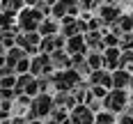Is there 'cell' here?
<instances>
[{
	"instance_id": "obj_2",
	"label": "cell",
	"mask_w": 133,
	"mask_h": 124,
	"mask_svg": "<svg viewBox=\"0 0 133 124\" xmlns=\"http://www.w3.org/2000/svg\"><path fill=\"white\" fill-rule=\"evenodd\" d=\"M55 108V99L48 92H39V94L32 99V103H30V108H28L25 117L28 120H35V117H39V120H46V117H51V110Z\"/></svg>"
},
{
	"instance_id": "obj_21",
	"label": "cell",
	"mask_w": 133,
	"mask_h": 124,
	"mask_svg": "<svg viewBox=\"0 0 133 124\" xmlns=\"http://www.w3.org/2000/svg\"><path fill=\"white\" fill-rule=\"evenodd\" d=\"M117 23H119V28L124 32H133V14H122Z\"/></svg>"
},
{
	"instance_id": "obj_5",
	"label": "cell",
	"mask_w": 133,
	"mask_h": 124,
	"mask_svg": "<svg viewBox=\"0 0 133 124\" xmlns=\"http://www.w3.org/2000/svg\"><path fill=\"white\" fill-rule=\"evenodd\" d=\"M80 12H83V9H80L78 0H55L51 16H55L57 21H62L64 16H78Z\"/></svg>"
},
{
	"instance_id": "obj_20",
	"label": "cell",
	"mask_w": 133,
	"mask_h": 124,
	"mask_svg": "<svg viewBox=\"0 0 133 124\" xmlns=\"http://www.w3.org/2000/svg\"><path fill=\"white\" fill-rule=\"evenodd\" d=\"M55 48H57V44H55V35H53V37H41L39 53H53Z\"/></svg>"
},
{
	"instance_id": "obj_22",
	"label": "cell",
	"mask_w": 133,
	"mask_h": 124,
	"mask_svg": "<svg viewBox=\"0 0 133 124\" xmlns=\"http://www.w3.org/2000/svg\"><path fill=\"white\" fill-rule=\"evenodd\" d=\"M30 60H32V57H30V55H25V57H21V60H18V62H16V74H28V71H30Z\"/></svg>"
},
{
	"instance_id": "obj_9",
	"label": "cell",
	"mask_w": 133,
	"mask_h": 124,
	"mask_svg": "<svg viewBox=\"0 0 133 124\" xmlns=\"http://www.w3.org/2000/svg\"><path fill=\"white\" fill-rule=\"evenodd\" d=\"M87 81L90 85H106V87H112V71H108V69H94L92 74L87 76Z\"/></svg>"
},
{
	"instance_id": "obj_29",
	"label": "cell",
	"mask_w": 133,
	"mask_h": 124,
	"mask_svg": "<svg viewBox=\"0 0 133 124\" xmlns=\"http://www.w3.org/2000/svg\"><path fill=\"white\" fill-rule=\"evenodd\" d=\"M39 0H25V7H37Z\"/></svg>"
},
{
	"instance_id": "obj_17",
	"label": "cell",
	"mask_w": 133,
	"mask_h": 124,
	"mask_svg": "<svg viewBox=\"0 0 133 124\" xmlns=\"http://www.w3.org/2000/svg\"><path fill=\"white\" fill-rule=\"evenodd\" d=\"M94 124H117V117H115V113L112 110H99L96 113V120H94Z\"/></svg>"
},
{
	"instance_id": "obj_13",
	"label": "cell",
	"mask_w": 133,
	"mask_h": 124,
	"mask_svg": "<svg viewBox=\"0 0 133 124\" xmlns=\"http://www.w3.org/2000/svg\"><path fill=\"white\" fill-rule=\"evenodd\" d=\"M66 51L69 55H76V53H87V41H85V35H74L66 39Z\"/></svg>"
},
{
	"instance_id": "obj_19",
	"label": "cell",
	"mask_w": 133,
	"mask_h": 124,
	"mask_svg": "<svg viewBox=\"0 0 133 124\" xmlns=\"http://www.w3.org/2000/svg\"><path fill=\"white\" fill-rule=\"evenodd\" d=\"M0 5H2V9H5V12H14V14H18L23 7H25V0H2Z\"/></svg>"
},
{
	"instance_id": "obj_3",
	"label": "cell",
	"mask_w": 133,
	"mask_h": 124,
	"mask_svg": "<svg viewBox=\"0 0 133 124\" xmlns=\"http://www.w3.org/2000/svg\"><path fill=\"white\" fill-rule=\"evenodd\" d=\"M44 18H46V16L39 12V7H23L21 12L16 14V23H18V28H21L23 32H35V30H39Z\"/></svg>"
},
{
	"instance_id": "obj_28",
	"label": "cell",
	"mask_w": 133,
	"mask_h": 124,
	"mask_svg": "<svg viewBox=\"0 0 133 124\" xmlns=\"http://www.w3.org/2000/svg\"><path fill=\"white\" fill-rule=\"evenodd\" d=\"M5 64H7V53H2V55H0V69L5 67Z\"/></svg>"
},
{
	"instance_id": "obj_12",
	"label": "cell",
	"mask_w": 133,
	"mask_h": 124,
	"mask_svg": "<svg viewBox=\"0 0 133 124\" xmlns=\"http://www.w3.org/2000/svg\"><path fill=\"white\" fill-rule=\"evenodd\" d=\"M51 62H53V69H66L71 67V55L66 48H55L51 53Z\"/></svg>"
},
{
	"instance_id": "obj_34",
	"label": "cell",
	"mask_w": 133,
	"mask_h": 124,
	"mask_svg": "<svg viewBox=\"0 0 133 124\" xmlns=\"http://www.w3.org/2000/svg\"><path fill=\"white\" fill-rule=\"evenodd\" d=\"M103 2H119V0H103Z\"/></svg>"
},
{
	"instance_id": "obj_37",
	"label": "cell",
	"mask_w": 133,
	"mask_h": 124,
	"mask_svg": "<svg viewBox=\"0 0 133 124\" xmlns=\"http://www.w3.org/2000/svg\"><path fill=\"white\" fill-rule=\"evenodd\" d=\"M51 2H55V0H51Z\"/></svg>"
},
{
	"instance_id": "obj_8",
	"label": "cell",
	"mask_w": 133,
	"mask_h": 124,
	"mask_svg": "<svg viewBox=\"0 0 133 124\" xmlns=\"http://www.w3.org/2000/svg\"><path fill=\"white\" fill-rule=\"evenodd\" d=\"M96 14L103 18V23H106V25H112V23H117V21H119V16H122L124 12L119 9V5H117V2H103V5L96 9Z\"/></svg>"
},
{
	"instance_id": "obj_23",
	"label": "cell",
	"mask_w": 133,
	"mask_h": 124,
	"mask_svg": "<svg viewBox=\"0 0 133 124\" xmlns=\"http://www.w3.org/2000/svg\"><path fill=\"white\" fill-rule=\"evenodd\" d=\"M51 117H53V120H57V122H62L64 117H69V110H66V108H62V106H57V103H55V108L51 110Z\"/></svg>"
},
{
	"instance_id": "obj_35",
	"label": "cell",
	"mask_w": 133,
	"mask_h": 124,
	"mask_svg": "<svg viewBox=\"0 0 133 124\" xmlns=\"http://www.w3.org/2000/svg\"><path fill=\"white\" fill-rule=\"evenodd\" d=\"M129 87H131V90H133V78H131V85H129Z\"/></svg>"
},
{
	"instance_id": "obj_33",
	"label": "cell",
	"mask_w": 133,
	"mask_h": 124,
	"mask_svg": "<svg viewBox=\"0 0 133 124\" xmlns=\"http://www.w3.org/2000/svg\"><path fill=\"white\" fill-rule=\"evenodd\" d=\"M2 124H12V120H2Z\"/></svg>"
},
{
	"instance_id": "obj_14",
	"label": "cell",
	"mask_w": 133,
	"mask_h": 124,
	"mask_svg": "<svg viewBox=\"0 0 133 124\" xmlns=\"http://www.w3.org/2000/svg\"><path fill=\"white\" fill-rule=\"evenodd\" d=\"M39 32H41V37H53V35H57L60 32V21L55 16H46L41 21V25H39Z\"/></svg>"
},
{
	"instance_id": "obj_10",
	"label": "cell",
	"mask_w": 133,
	"mask_h": 124,
	"mask_svg": "<svg viewBox=\"0 0 133 124\" xmlns=\"http://www.w3.org/2000/svg\"><path fill=\"white\" fill-rule=\"evenodd\" d=\"M131 78H133V74H131V69H115L112 71V87H122V90H126L129 85H131Z\"/></svg>"
},
{
	"instance_id": "obj_27",
	"label": "cell",
	"mask_w": 133,
	"mask_h": 124,
	"mask_svg": "<svg viewBox=\"0 0 133 124\" xmlns=\"http://www.w3.org/2000/svg\"><path fill=\"white\" fill-rule=\"evenodd\" d=\"M117 124H133V115L131 113H119V117H117Z\"/></svg>"
},
{
	"instance_id": "obj_16",
	"label": "cell",
	"mask_w": 133,
	"mask_h": 124,
	"mask_svg": "<svg viewBox=\"0 0 133 124\" xmlns=\"http://www.w3.org/2000/svg\"><path fill=\"white\" fill-rule=\"evenodd\" d=\"M25 55H30V53H28L25 48H21V46H12V48H7V64L16 67V62H18L21 57H25Z\"/></svg>"
},
{
	"instance_id": "obj_1",
	"label": "cell",
	"mask_w": 133,
	"mask_h": 124,
	"mask_svg": "<svg viewBox=\"0 0 133 124\" xmlns=\"http://www.w3.org/2000/svg\"><path fill=\"white\" fill-rule=\"evenodd\" d=\"M51 81H53V90H74L76 85L83 83V74L74 67H66V69H57L51 74Z\"/></svg>"
},
{
	"instance_id": "obj_7",
	"label": "cell",
	"mask_w": 133,
	"mask_h": 124,
	"mask_svg": "<svg viewBox=\"0 0 133 124\" xmlns=\"http://www.w3.org/2000/svg\"><path fill=\"white\" fill-rule=\"evenodd\" d=\"M69 117H71L74 124H94L96 113H94L87 103H76V106L71 108V113H69Z\"/></svg>"
},
{
	"instance_id": "obj_18",
	"label": "cell",
	"mask_w": 133,
	"mask_h": 124,
	"mask_svg": "<svg viewBox=\"0 0 133 124\" xmlns=\"http://www.w3.org/2000/svg\"><path fill=\"white\" fill-rule=\"evenodd\" d=\"M14 18H16V14H14V12H5V9H2V12H0V28H2V30L16 28L18 23H16Z\"/></svg>"
},
{
	"instance_id": "obj_31",
	"label": "cell",
	"mask_w": 133,
	"mask_h": 124,
	"mask_svg": "<svg viewBox=\"0 0 133 124\" xmlns=\"http://www.w3.org/2000/svg\"><path fill=\"white\" fill-rule=\"evenodd\" d=\"M44 124H60V122H57V120H53V117H48V120H46Z\"/></svg>"
},
{
	"instance_id": "obj_24",
	"label": "cell",
	"mask_w": 133,
	"mask_h": 124,
	"mask_svg": "<svg viewBox=\"0 0 133 124\" xmlns=\"http://www.w3.org/2000/svg\"><path fill=\"white\" fill-rule=\"evenodd\" d=\"M119 41H122V37L115 35V32H106L103 35V44L106 46H119Z\"/></svg>"
},
{
	"instance_id": "obj_11",
	"label": "cell",
	"mask_w": 133,
	"mask_h": 124,
	"mask_svg": "<svg viewBox=\"0 0 133 124\" xmlns=\"http://www.w3.org/2000/svg\"><path fill=\"white\" fill-rule=\"evenodd\" d=\"M53 99H55V103H57V106H62V108H66L69 113H71V108H74V106L78 103L71 90H57V92L53 94Z\"/></svg>"
},
{
	"instance_id": "obj_4",
	"label": "cell",
	"mask_w": 133,
	"mask_h": 124,
	"mask_svg": "<svg viewBox=\"0 0 133 124\" xmlns=\"http://www.w3.org/2000/svg\"><path fill=\"white\" fill-rule=\"evenodd\" d=\"M129 101H131V96L126 94V90H122V87H112V90L106 94V99H103V108H106V110H112V113L117 115V113H124V110H126Z\"/></svg>"
},
{
	"instance_id": "obj_26",
	"label": "cell",
	"mask_w": 133,
	"mask_h": 124,
	"mask_svg": "<svg viewBox=\"0 0 133 124\" xmlns=\"http://www.w3.org/2000/svg\"><path fill=\"white\" fill-rule=\"evenodd\" d=\"M16 78H18V74L2 76V78H0V87H16Z\"/></svg>"
},
{
	"instance_id": "obj_38",
	"label": "cell",
	"mask_w": 133,
	"mask_h": 124,
	"mask_svg": "<svg viewBox=\"0 0 133 124\" xmlns=\"http://www.w3.org/2000/svg\"><path fill=\"white\" fill-rule=\"evenodd\" d=\"M0 2H2V0H0Z\"/></svg>"
},
{
	"instance_id": "obj_30",
	"label": "cell",
	"mask_w": 133,
	"mask_h": 124,
	"mask_svg": "<svg viewBox=\"0 0 133 124\" xmlns=\"http://www.w3.org/2000/svg\"><path fill=\"white\" fill-rule=\"evenodd\" d=\"M28 124H44V122H41L39 117H35V120H28Z\"/></svg>"
},
{
	"instance_id": "obj_15",
	"label": "cell",
	"mask_w": 133,
	"mask_h": 124,
	"mask_svg": "<svg viewBox=\"0 0 133 124\" xmlns=\"http://www.w3.org/2000/svg\"><path fill=\"white\" fill-rule=\"evenodd\" d=\"M18 30L21 28H9V30H2L0 32V44L5 46V48H12V46H16V37H18Z\"/></svg>"
},
{
	"instance_id": "obj_36",
	"label": "cell",
	"mask_w": 133,
	"mask_h": 124,
	"mask_svg": "<svg viewBox=\"0 0 133 124\" xmlns=\"http://www.w3.org/2000/svg\"><path fill=\"white\" fill-rule=\"evenodd\" d=\"M0 32H2V28H0Z\"/></svg>"
},
{
	"instance_id": "obj_6",
	"label": "cell",
	"mask_w": 133,
	"mask_h": 124,
	"mask_svg": "<svg viewBox=\"0 0 133 124\" xmlns=\"http://www.w3.org/2000/svg\"><path fill=\"white\" fill-rule=\"evenodd\" d=\"M30 74L35 76H48L53 74V62H51V53H37L30 60Z\"/></svg>"
},
{
	"instance_id": "obj_32",
	"label": "cell",
	"mask_w": 133,
	"mask_h": 124,
	"mask_svg": "<svg viewBox=\"0 0 133 124\" xmlns=\"http://www.w3.org/2000/svg\"><path fill=\"white\" fill-rule=\"evenodd\" d=\"M60 124H74V122H71V117H64V120H62Z\"/></svg>"
},
{
	"instance_id": "obj_25",
	"label": "cell",
	"mask_w": 133,
	"mask_h": 124,
	"mask_svg": "<svg viewBox=\"0 0 133 124\" xmlns=\"http://www.w3.org/2000/svg\"><path fill=\"white\" fill-rule=\"evenodd\" d=\"M112 87H106V85H92V94L96 99H106V94L110 92Z\"/></svg>"
}]
</instances>
